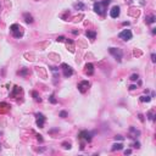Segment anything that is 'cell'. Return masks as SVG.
<instances>
[{
	"label": "cell",
	"mask_w": 156,
	"mask_h": 156,
	"mask_svg": "<svg viewBox=\"0 0 156 156\" xmlns=\"http://www.w3.org/2000/svg\"><path fill=\"white\" fill-rule=\"evenodd\" d=\"M49 101L51 102V104H57V100H56V98H55L54 94H51V95L49 96Z\"/></svg>",
	"instance_id": "obj_22"
},
{
	"label": "cell",
	"mask_w": 156,
	"mask_h": 156,
	"mask_svg": "<svg viewBox=\"0 0 156 156\" xmlns=\"http://www.w3.org/2000/svg\"><path fill=\"white\" fill-rule=\"evenodd\" d=\"M10 31H11V33H12V35L15 37V38H22L23 37V28L20 26V24H12L11 27H10Z\"/></svg>",
	"instance_id": "obj_2"
},
{
	"label": "cell",
	"mask_w": 156,
	"mask_h": 156,
	"mask_svg": "<svg viewBox=\"0 0 156 156\" xmlns=\"http://www.w3.org/2000/svg\"><path fill=\"white\" fill-rule=\"evenodd\" d=\"M32 95H33V98H34V100H35V101H42V99L39 98V95H38V93H37V92H33V93H32Z\"/></svg>",
	"instance_id": "obj_23"
},
{
	"label": "cell",
	"mask_w": 156,
	"mask_h": 156,
	"mask_svg": "<svg viewBox=\"0 0 156 156\" xmlns=\"http://www.w3.org/2000/svg\"><path fill=\"white\" fill-rule=\"evenodd\" d=\"M138 117H139V120H140L141 122H144V116H143V115H139Z\"/></svg>",
	"instance_id": "obj_33"
},
{
	"label": "cell",
	"mask_w": 156,
	"mask_h": 156,
	"mask_svg": "<svg viewBox=\"0 0 156 156\" xmlns=\"http://www.w3.org/2000/svg\"><path fill=\"white\" fill-rule=\"evenodd\" d=\"M155 57H156L155 54L152 53V54H151V61H152V62H155V61H156V59H155Z\"/></svg>",
	"instance_id": "obj_31"
},
{
	"label": "cell",
	"mask_w": 156,
	"mask_h": 156,
	"mask_svg": "<svg viewBox=\"0 0 156 156\" xmlns=\"http://www.w3.org/2000/svg\"><path fill=\"white\" fill-rule=\"evenodd\" d=\"M122 148H123V144H121V143H116V144L112 145L111 150H112V151H116V150H122Z\"/></svg>",
	"instance_id": "obj_19"
},
{
	"label": "cell",
	"mask_w": 156,
	"mask_h": 156,
	"mask_svg": "<svg viewBox=\"0 0 156 156\" xmlns=\"http://www.w3.org/2000/svg\"><path fill=\"white\" fill-rule=\"evenodd\" d=\"M111 3V0H102V1H96L94 3V11L98 14V15L104 16L106 12V9L107 5Z\"/></svg>",
	"instance_id": "obj_1"
},
{
	"label": "cell",
	"mask_w": 156,
	"mask_h": 156,
	"mask_svg": "<svg viewBox=\"0 0 156 156\" xmlns=\"http://www.w3.org/2000/svg\"><path fill=\"white\" fill-rule=\"evenodd\" d=\"M125 154H126V155H131V154H132V150H131V149L126 150V151H125Z\"/></svg>",
	"instance_id": "obj_32"
},
{
	"label": "cell",
	"mask_w": 156,
	"mask_h": 156,
	"mask_svg": "<svg viewBox=\"0 0 156 156\" xmlns=\"http://www.w3.org/2000/svg\"><path fill=\"white\" fill-rule=\"evenodd\" d=\"M23 18L27 23H33V21H34V20H33V16H32L31 14H28V12L23 14Z\"/></svg>",
	"instance_id": "obj_14"
},
{
	"label": "cell",
	"mask_w": 156,
	"mask_h": 156,
	"mask_svg": "<svg viewBox=\"0 0 156 156\" xmlns=\"http://www.w3.org/2000/svg\"><path fill=\"white\" fill-rule=\"evenodd\" d=\"M89 87H90V83L88 82V81H82V82H79L78 83V90L81 92V93H86L87 90L89 89Z\"/></svg>",
	"instance_id": "obj_6"
},
{
	"label": "cell",
	"mask_w": 156,
	"mask_h": 156,
	"mask_svg": "<svg viewBox=\"0 0 156 156\" xmlns=\"http://www.w3.org/2000/svg\"><path fill=\"white\" fill-rule=\"evenodd\" d=\"M35 117H37V126H38L39 128H43L44 127V123H45V116L43 115V113H40V112H38V113H35Z\"/></svg>",
	"instance_id": "obj_8"
},
{
	"label": "cell",
	"mask_w": 156,
	"mask_h": 156,
	"mask_svg": "<svg viewBox=\"0 0 156 156\" xmlns=\"http://www.w3.org/2000/svg\"><path fill=\"white\" fill-rule=\"evenodd\" d=\"M132 37H133V34H132V32H131V29H123V31L118 34V38L122 39V40H125V42L131 40Z\"/></svg>",
	"instance_id": "obj_5"
},
{
	"label": "cell",
	"mask_w": 156,
	"mask_h": 156,
	"mask_svg": "<svg viewBox=\"0 0 156 156\" xmlns=\"http://www.w3.org/2000/svg\"><path fill=\"white\" fill-rule=\"evenodd\" d=\"M155 22V16L154 15H149L145 17V23L146 24H151Z\"/></svg>",
	"instance_id": "obj_17"
},
{
	"label": "cell",
	"mask_w": 156,
	"mask_h": 156,
	"mask_svg": "<svg viewBox=\"0 0 156 156\" xmlns=\"http://www.w3.org/2000/svg\"><path fill=\"white\" fill-rule=\"evenodd\" d=\"M129 79L133 81V82H135V81H138V79H139V76H138L137 73H134V74H132V76L129 77Z\"/></svg>",
	"instance_id": "obj_24"
},
{
	"label": "cell",
	"mask_w": 156,
	"mask_h": 156,
	"mask_svg": "<svg viewBox=\"0 0 156 156\" xmlns=\"http://www.w3.org/2000/svg\"><path fill=\"white\" fill-rule=\"evenodd\" d=\"M84 73L87 76H93L94 74V65L93 63H87L84 66Z\"/></svg>",
	"instance_id": "obj_10"
},
{
	"label": "cell",
	"mask_w": 156,
	"mask_h": 156,
	"mask_svg": "<svg viewBox=\"0 0 156 156\" xmlns=\"http://www.w3.org/2000/svg\"><path fill=\"white\" fill-rule=\"evenodd\" d=\"M78 138L81 140H84L87 143L92 141V138H93V133L92 132H88V131H82V132L78 134Z\"/></svg>",
	"instance_id": "obj_4"
},
{
	"label": "cell",
	"mask_w": 156,
	"mask_h": 156,
	"mask_svg": "<svg viewBox=\"0 0 156 156\" xmlns=\"http://www.w3.org/2000/svg\"><path fill=\"white\" fill-rule=\"evenodd\" d=\"M150 100H151V98L148 96V95H143V96H140V101L141 102H149Z\"/></svg>",
	"instance_id": "obj_21"
},
{
	"label": "cell",
	"mask_w": 156,
	"mask_h": 156,
	"mask_svg": "<svg viewBox=\"0 0 156 156\" xmlns=\"http://www.w3.org/2000/svg\"><path fill=\"white\" fill-rule=\"evenodd\" d=\"M132 146H133V148H137V149H139V148H140V143H139V141H135V143L133 144Z\"/></svg>",
	"instance_id": "obj_26"
},
{
	"label": "cell",
	"mask_w": 156,
	"mask_h": 156,
	"mask_svg": "<svg viewBox=\"0 0 156 156\" xmlns=\"http://www.w3.org/2000/svg\"><path fill=\"white\" fill-rule=\"evenodd\" d=\"M21 94H22V88H20L18 86H15L14 87V89H12V92L10 93V98L16 99V98H18Z\"/></svg>",
	"instance_id": "obj_9"
},
{
	"label": "cell",
	"mask_w": 156,
	"mask_h": 156,
	"mask_svg": "<svg viewBox=\"0 0 156 156\" xmlns=\"http://www.w3.org/2000/svg\"><path fill=\"white\" fill-rule=\"evenodd\" d=\"M62 146H63L65 149H70V148H71V144H70V143H63Z\"/></svg>",
	"instance_id": "obj_28"
},
{
	"label": "cell",
	"mask_w": 156,
	"mask_h": 156,
	"mask_svg": "<svg viewBox=\"0 0 156 156\" xmlns=\"http://www.w3.org/2000/svg\"><path fill=\"white\" fill-rule=\"evenodd\" d=\"M63 40H65V37H62V35H60V37H57V38H56V42H60V43L63 42Z\"/></svg>",
	"instance_id": "obj_29"
},
{
	"label": "cell",
	"mask_w": 156,
	"mask_h": 156,
	"mask_svg": "<svg viewBox=\"0 0 156 156\" xmlns=\"http://www.w3.org/2000/svg\"><path fill=\"white\" fill-rule=\"evenodd\" d=\"M10 110V105L6 102H0V112H8Z\"/></svg>",
	"instance_id": "obj_15"
},
{
	"label": "cell",
	"mask_w": 156,
	"mask_h": 156,
	"mask_svg": "<svg viewBox=\"0 0 156 156\" xmlns=\"http://www.w3.org/2000/svg\"><path fill=\"white\" fill-rule=\"evenodd\" d=\"M148 118H149V120H151V121H154V120H155V115H154V112H152V111H150V112L148 113Z\"/></svg>",
	"instance_id": "obj_25"
},
{
	"label": "cell",
	"mask_w": 156,
	"mask_h": 156,
	"mask_svg": "<svg viewBox=\"0 0 156 156\" xmlns=\"http://www.w3.org/2000/svg\"><path fill=\"white\" fill-rule=\"evenodd\" d=\"M17 73H18L20 76H23V77H26L27 74H29V70L24 67V68H22V70H20V71H18Z\"/></svg>",
	"instance_id": "obj_20"
},
{
	"label": "cell",
	"mask_w": 156,
	"mask_h": 156,
	"mask_svg": "<svg viewBox=\"0 0 156 156\" xmlns=\"http://www.w3.org/2000/svg\"><path fill=\"white\" fill-rule=\"evenodd\" d=\"M60 117H62V118L67 117V112H66V111H61V112H60Z\"/></svg>",
	"instance_id": "obj_27"
},
{
	"label": "cell",
	"mask_w": 156,
	"mask_h": 156,
	"mask_svg": "<svg viewBox=\"0 0 156 156\" xmlns=\"http://www.w3.org/2000/svg\"><path fill=\"white\" fill-rule=\"evenodd\" d=\"M66 45H67V48H70L71 53H74V43H73V40L66 39Z\"/></svg>",
	"instance_id": "obj_13"
},
{
	"label": "cell",
	"mask_w": 156,
	"mask_h": 156,
	"mask_svg": "<svg viewBox=\"0 0 156 156\" xmlns=\"http://www.w3.org/2000/svg\"><path fill=\"white\" fill-rule=\"evenodd\" d=\"M61 67H62L63 76H65L66 78L71 77V76L73 74V70H72V67H71V66H68L67 63H62V65H61Z\"/></svg>",
	"instance_id": "obj_7"
},
{
	"label": "cell",
	"mask_w": 156,
	"mask_h": 156,
	"mask_svg": "<svg viewBox=\"0 0 156 156\" xmlns=\"http://www.w3.org/2000/svg\"><path fill=\"white\" fill-rule=\"evenodd\" d=\"M86 35L89 39H95V37H96V32H95V31H87L86 32Z\"/></svg>",
	"instance_id": "obj_18"
},
{
	"label": "cell",
	"mask_w": 156,
	"mask_h": 156,
	"mask_svg": "<svg viewBox=\"0 0 156 156\" xmlns=\"http://www.w3.org/2000/svg\"><path fill=\"white\" fill-rule=\"evenodd\" d=\"M140 135V132L138 131V129H135L134 127H131L129 128V138L131 139H135L137 137H139Z\"/></svg>",
	"instance_id": "obj_12"
},
{
	"label": "cell",
	"mask_w": 156,
	"mask_h": 156,
	"mask_svg": "<svg viewBox=\"0 0 156 156\" xmlns=\"http://www.w3.org/2000/svg\"><path fill=\"white\" fill-rule=\"evenodd\" d=\"M109 51H110V54L112 55L118 62L122 60V57H123V51H122L121 49H118V48H110Z\"/></svg>",
	"instance_id": "obj_3"
},
{
	"label": "cell",
	"mask_w": 156,
	"mask_h": 156,
	"mask_svg": "<svg viewBox=\"0 0 156 156\" xmlns=\"http://www.w3.org/2000/svg\"><path fill=\"white\" fill-rule=\"evenodd\" d=\"M120 6H113V8L110 10V16L112 17V18H117L118 16H120Z\"/></svg>",
	"instance_id": "obj_11"
},
{
	"label": "cell",
	"mask_w": 156,
	"mask_h": 156,
	"mask_svg": "<svg viewBox=\"0 0 156 156\" xmlns=\"http://www.w3.org/2000/svg\"><path fill=\"white\" fill-rule=\"evenodd\" d=\"M73 8L76 9V10H84V9H86V5H84L83 3L78 1V3H74V4H73Z\"/></svg>",
	"instance_id": "obj_16"
},
{
	"label": "cell",
	"mask_w": 156,
	"mask_h": 156,
	"mask_svg": "<svg viewBox=\"0 0 156 156\" xmlns=\"http://www.w3.org/2000/svg\"><path fill=\"white\" fill-rule=\"evenodd\" d=\"M115 139H116V140H123V137H122V135H116Z\"/></svg>",
	"instance_id": "obj_30"
},
{
	"label": "cell",
	"mask_w": 156,
	"mask_h": 156,
	"mask_svg": "<svg viewBox=\"0 0 156 156\" xmlns=\"http://www.w3.org/2000/svg\"><path fill=\"white\" fill-rule=\"evenodd\" d=\"M37 138H38L39 141H43V138H42V135H37Z\"/></svg>",
	"instance_id": "obj_34"
},
{
	"label": "cell",
	"mask_w": 156,
	"mask_h": 156,
	"mask_svg": "<svg viewBox=\"0 0 156 156\" xmlns=\"http://www.w3.org/2000/svg\"><path fill=\"white\" fill-rule=\"evenodd\" d=\"M135 88H137V87H135V86H131V87H129V90H134Z\"/></svg>",
	"instance_id": "obj_35"
}]
</instances>
